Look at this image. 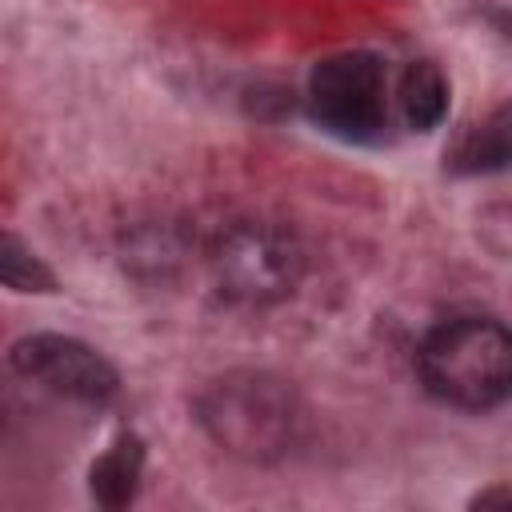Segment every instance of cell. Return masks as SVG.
Segmentation results:
<instances>
[{
  "instance_id": "cell-2",
  "label": "cell",
  "mask_w": 512,
  "mask_h": 512,
  "mask_svg": "<svg viewBox=\"0 0 512 512\" xmlns=\"http://www.w3.org/2000/svg\"><path fill=\"white\" fill-rule=\"evenodd\" d=\"M200 428L232 456L268 464L292 452L300 440L304 408L292 384L272 372H228L216 376L196 400Z\"/></svg>"
},
{
  "instance_id": "cell-4",
  "label": "cell",
  "mask_w": 512,
  "mask_h": 512,
  "mask_svg": "<svg viewBox=\"0 0 512 512\" xmlns=\"http://www.w3.org/2000/svg\"><path fill=\"white\" fill-rule=\"evenodd\" d=\"M308 108L316 124L348 144H376L388 132V72L372 52H340L312 68Z\"/></svg>"
},
{
  "instance_id": "cell-5",
  "label": "cell",
  "mask_w": 512,
  "mask_h": 512,
  "mask_svg": "<svg viewBox=\"0 0 512 512\" xmlns=\"http://www.w3.org/2000/svg\"><path fill=\"white\" fill-rule=\"evenodd\" d=\"M12 364L32 384L76 400V404H108L120 388L116 368L84 340L60 332H32L12 344Z\"/></svg>"
},
{
  "instance_id": "cell-9",
  "label": "cell",
  "mask_w": 512,
  "mask_h": 512,
  "mask_svg": "<svg viewBox=\"0 0 512 512\" xmlns=\"http://www.w3.org/2000/svg\"><path fill=\"white\" fill-rule=\"evenodd\" d=\"M0 284L16 292H56L52 268L12 232H0Z\"/></svg>"
},
{
  "instance_id": "cell-8",
  "label": "cell",
  "mask_w": 512,
  "mask_h": 512,
  "mask_svg": "<svg viewBox=\"0 0 512 512\" xmlns=\"http://www.w3.org/2000/svg\"><path fill=\"white\" fill-rule=\"evenodd\" d=\"M508 160V112H492L484 124H472L452 152L456 172H496Z\"/></svg>"
},
{
  "instance_id": "cell-3",
  "label": "cell",
  "mask_w": 512,
  "mask_h": 512,
  "mask_svg": "<svg viewBox=\"0 0 512 512\" xmlns=\"http://www.w3.org/2000/svg\"><path fill=\"white\" fill-rule=\"evenodd\" d=\"M208 276L236 304H280L304 276V248L272 220H236L208 244Z\"/></svg>"
},
{
  "instance_id": "cell-1",
  "label": "cell",
  "mask_w": 512,
  "mask_h": 512,
  "mask_svg": "<svg viewBox=\"0 0 512 512\" xmlns=\"http://www.w3.org/2000/svg\"><path fill=\"white\" fill-rule=\"evenodd\" d=\"M420 384L460 412H492L512 388V340L496 316H452L416 348Z\"/></svg>"
},
{
  "instance_id": "cell-6",
  "label": "cell",
  "mask_w": 512,
  "mask_h": 512,
  "mask_svg": "<svg viewBox=\"0 0 512 512\" xmlns=\"http://www.w3.org/2000/svg\"><path fill=\"white\" fill-rule=\"evenodd\" d=\"M140 472H144V444L140 436L124 432L108 444V452L92 464L88 472V488H92V500L104 504V508H124L132 504L136 488H140Z\"/></svg>"
},
{
  "instance_id": "cell-7",
  "label": "cell",
  "mask_w": 512,
  "mask_h": 512,
  "mask_svg": "<svg viewBox=\"0 0 512 512\" xmlns=\"http://www.w3.org/2000/svg\"><path fill=\"white\" fill-rule=\"evenodd\" d=\"M396 104L408 128L416 132H432L444 112H448V80L432 60H416L404 68L400 88H396Z\"/></svg>"
}]
</instances>
